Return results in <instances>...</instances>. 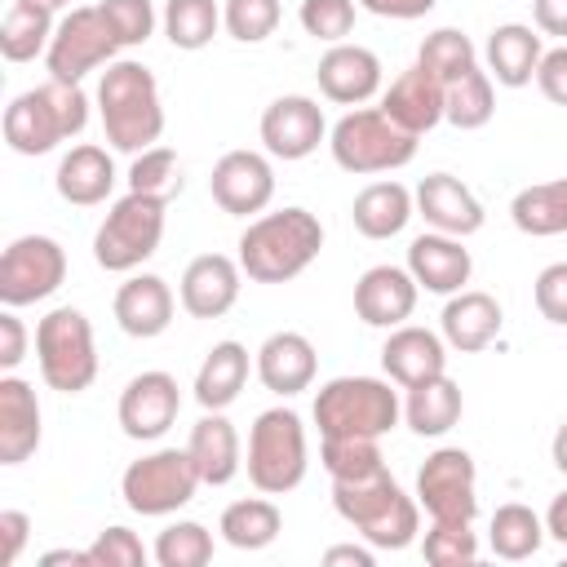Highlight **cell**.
<instances>
[{
    "mask_svg": "<svg viewBox=\"0 0 567 567\" xmlns=\"http://www.w3.org/2000/svg\"><path fill=\"white\" fill-rule=\"evenodd\" d=\"M323 248V226L310 208L261 213L239 235V266L252 284H288L297 279Z\"/></svg>",
    "mask_w": 567,
    "mask_h": 567,
    "instance_id": "1",
    "label": "cell"
},
{
    "mask_svg": "<svg viewBox=\"0 0 567 567\" xmlns=\"http://www.w3.org/2000/svg\"><path fill=\"white\" fill-rule=\"evenodd\" d=\"M97 115L115 151L137 155L155 146L164 133V102L155 75L133 58H115L97 80Z\"/></svg>",
    "mask_w": 567,
    "mask_h": 567,
    "instance_id": "2",
    "label": "cell"
},
{
    "mask_svg": "<svg viewBox=\"0 0 567 567\" xmlns=\"http://www.w3.org/2000/svg\"><path fill=\"white\" fill-rule=\"evenodd\" d=\"M332 505L372 549H408L421 532V501L408 496L390 470L332 483Z\"/></svg>",
    "mask_w": 567,
    "mask_h": 567,
    "instance_id": "3",
    "label": "cell"
},
{
    "mask_svg": "<svg viewBox=\"0 0 567 567\" xmlns=\"http://www.w3.org/2000/svg\"><path fill=\"white\" fill-rule=\"evenodd\" d=\"M89 93L71 80H44L4 106V142L18 155H49L58 142L84 133Z\"/></svg>",
    "mask_w": 567,
    "mask_h": 567,
    "instance_id": "4",
    "label": "cell"
},
{
    "mask_svg": "<svg viewBox=\"0 0 567 567\" xmlns=\"http://www.w3.org/2000/svg\"><path fill=\"white\" fill-rule=\"evenodd\" d=\"M164 221H168V195H151V190L120 195L93 235V261L111 275L137 270L146 257H155L164 239Z\"/></svg>",
    "mask_w": 567,
    "mask_h": 567,
    "instance_id": "5",
    "label": "cell"
},
{
    "mask_svg": "<svg viewBox=\"0 0 567 567\" xmlns=\"http://www.w3.org/2000/svg\"><path fill=\"white\" fill-rule=\"evenodd\" d=\"M403 421V399L381 377H332L315 394V425L323 439L332 434H390Z\"/></svg>",
    "mask_w": 567,
    "mask_h": 567,
    "instance_id": "6",
    "label": "cell"
},
{
    "mask_svg": "<svg viewBox=\"0 0 567 567\" xmlns=\"http://www.w3.org/2000/svg\"><path fill=\"white\" fill-rule=\"evenodd\" d=\"M328 151L346 173H394L412 164L416 133L399 128L381 106H354L328 128Z\"/></svg>",
    "mask_w": 567,
    "mask_h": 567,
    "instance_id": "7",
    "label": "cell"
},
{
    "mask_svg": "<svg viewBox=\"0 0 567 567\" xmlns=\"http://www.w3.org/2000/svg\"><path fill=\"white\" fill-rule=\"evenodd\" d=\"M248 483L266 496H284L292 487H301L306 478V425L292 408H266L257 412L252 430H248Z\"/></svg>",
    "mask_w": 567,
    "mask_h": 567,
    "instance_id": "8",
    "label": "cell"
},
{
    "mask_svg": "<svg viewBox=\"0 0 567 567\" xmlns=\"http://www.w3.org/2000/svg\"><path fill=\"white\" fill-rule=\"evenodd\" d=\"M35 363L49 390L80 394L97 377V346L93 323L75 306H58L35 323Z\"/></svg>",
    "mask_w": 567,
    "mask_h": 567,
    "instance_id": "9",
    "label": "cell"
},
{
    "mask_svg": "<svg viewBox=\"0 0 567 567\" xmlns=\"http://www.w3.org/2000/svg\"><path fill=\"white\" fill-rule=\"evenodd\" d=\"M199 483L204 478L186 447H155V452L128 461V470L120 474V496L133 514L164 518V514H177L182 505H190Z\"/></svg>",
    "mask_w": 567,
    "mask_h": 567,
    "instance_id": "10",
    "label": "cell"
},
{
    "mask_svg": "<svg viewBox=\"0 0 567 567\" xmlns=\"http://www.w3.org/2000/svg\"><path fill=\"white\" fill-rule=\"evenodd\" d=\"M115 53H120V44H115L102 9L97 4H80V9H71V13L58 18L53 40H49V53H44V66H49L53 80L80 84L89 71L111 66Z\"/></svg>",
    "mask_w": 567,
    "mask_h": 567,
    "instance_id": "11",
    "label": "cell"
},
{
    "mask_svg": "<svg viewBox=\"0 0 567 567\" xmlns=\"http://www.w3.org/2000/svg\"><path fill=\"white\" fill-rule=\"evenodd\" d=\"M416 501L434 523H474L478 470L465 447H434L416 470Z\"/></svg>",
    "mask_w": 567,
    "mask_h": 567,
    "instance_id": "12",
    "label": "cell"
},
{
    "mask_svg": "<svg viewBox=\"0 0 567 567\" xmlns=\"http://www.w3.org/2000/svg\"><path fill=\"white\" fill-rule=\"evenodd\" d=\"M62 279H66V252L49 235H18L0 257V301L13 310L53 297Z\"/></svg>",
    "mask_w": 567,
    "mask_h": 567,
    "instance_id": "13",
    "label": "cell"
},
{
    "mask_svg": "<svg viewBox=\"0 0 567 567\" xmlns=\"http://www.w3.org/2000/svg\"><path fill=\"white\" fill-rule=\"evenodd\" d=\"M120 430L137 443H155L173 430L177 412H182V390H177V377L173 372H137L124 390H120Z\"/></svg>",
    "mask_w": 567,
    "mask_h": 567,
    "instance_id": "14",
    "label": "cell"
},
{
    "mask_svg": "<svg viewBox=\"0 0 567 567\" xmlns=\"http://www.w3.org/2000/svg\"><path fill=\"white\" fill-rule=\"evenodd\" d=\"M213 204L230 217H257L275 199V168L261 151H226L208 177Z\"/></svg>",
    "mask_w": 567,
    "mask_h": 567,
    "instance_id": "15",
    "label": "cell"
},
{
    "mask_svg": "<svg viewBox=\"0 0 567 567\" xmlns=\"http://www.w3.org/2000/svg\"><path fill=\"white\" fill-rule=\"evenodd\" d=\"M328 137L323 106L306 93H284L261 111V146L275 159H306Z\"/></svg>",
    "mask_w": 567,
    "mask_h": 567,
    "instance_id": "16",
    "label": "cell"
},
{
    "mask_svg": "<svg viewBox=\"0 0 567 567\" xmlns=\"http://www.w3.org/2000/svg\"><path fill=\"white\" fill-rule=\"evenodd\" d=\"M244 288V266L239 257L226 252H199L182 270V310L190 319H221Z\"/></svg>",
    "mask_w": 567,
    "mask_h": 567,
    "instance_id": "17",
    "label": "cell"
},
{
    "mask_svg": "<svg viewBox=\"0 0 567 567\" xmlns=\"http://www.w3.org/2000/svg\"><path fill=\"white\" fill-rule=\"evenodd\" d=\"M319 93L337 106H363L368 97L381 93V58L363 44H328V53L315 66Z\"/></svg>",
    "mask_w": 567,
    "mask_h": 567,
    "instance_id": "18",
    "label": "cell"
},
{
    "mask_svg": "<svg viewBox=\"0 0 567 567\" xmlns=\"http://www.w3.org/2000/svg\"><path fill=\"white\" fill-rule=\"evenodd\" d=\"M381 368L399 390H412L447 372V341L421 323H399L381 346Z\"/></svg>",
    "mask_w": 567,
    "mask_h": 567,
    "instance_id": "19",
    "label": "cell"
},
{
    "mask_svg": "<svg viewBox=\"0 0 567 567\" xmlns=\"http://www.w3.org/2000/svg\"><path fill=\"white\" fill-rule=\"evenodd\" d=\"M421 284L412 279L408 266H372L354 284V315L368 328H399L416 310Z\"/></svg>",
    "mask_w": 567,
    "mask_h": 567,
    "instance_id": "20",
    "label": "cell"
},
{
    "mask_svg": "<svg viewBox=\"0 0 567 567\" xmlns=\"http://www.w3.org/2000/svg\"><path fill=\"white\" fill-rule=\"evenodd\" d=\"M412 195H416V217H425L430 230H443V235H456V239L483 230V217L487 213H483L478 195L461 177L430 173V177H421V186Z\"/></svg>",
    "mask_w": 567,
    "mask_h": 567,
    "instance_id": "21",
    "label": "cell"
},
{
    "mask_svg": "<svg viewBox=\"0 0 567 567\" xmlns=\"http://www.w3.org/2000/svg\"><path fill=\"white\" fill-rule=\"evenodd\" d=\"M408 270L412 279L425 288V292H439V297H452L470 284L474 275V257L470 248L456 239V235H443V230H425L408 244Z\"/></svg>",
    "mask_w": 567,
    "mask_h": 567,
    "instance_id": "22",
    "label": "cell"
},
{
    "mask_svg": "<svg viewBox=\"0 0 567 567\" xmlns=\"http://www.w3.org/2000/svg\"><path fill=\"white\" fill-rule=\"evenodd\" d=\"M257 381L279 394V399H292L301 390L315 385V372H319V354L310 346V337L301 332H270L257 350Z\"/></svg>",
    "mask_w": 567,
    "mask_h": 567,
    "instance_id": "23",
    "label": "cell"
},
{
    "mask_svg": "<svg viewBox=\"0 0 567 567\" xmlns=\"http://www.w3.org/2000/svg\"><path fill=\"white\" fill-rule=\"evenodd\" d=\"M443 93H447V84L439 80V75H430L421 62H412L408 71H399L394 80H390V89L381 93V111L399 124V128H408V133H430L439 120H443Z\"/></svg>",
    "mask_w": 567,
    "mask_h": 567,
    "instance_id": "24",
    "label": "cell"
},
{
    "mask_svg": "<svg viewBox=\"0 0 567 567\" xmlns=\"http://www.w3.org/2000/svg\"><path fill=\"white\" fill-rule=\"evenodd\" d=\"M501 301L492 292H478V288H461L447 297L443 315H439V328H443V341L461 354H478L487 350L496 337H501Z\"/></svg>",
    "mask_w": 567,
    "mask_h": 567,
    "instance_id": "25",
    "label": "cell"
},
{
    "mask_svg": "<svg viewBox=\"0 0 567 567\" xmlns=\"http://www.w3.org/2000/svg\"><path fill=\"white\" fill-rule=\"evenodd\" d=\"M173 306H177L173 288L159 275H128L115 288V323H120V332H128L137 341H151V337L168 332Z\"/></svg>",
    "mask_w": 567,
    "mask_h": 567,
    "instance_id": "26",
    "label": "cell"
},
{
    "mask_svg": "<svg viewBox=\"0 0 567 567\" xmlns=\"http://www.w3.org/2000/svg\"><path fill=\"white\" fill-rule=\"evenodd\" d=\"M40 447V399L31 381L0 377V465H22Z\"/></svg>",
    "mask_w": 567,
    "mask_h": 567,
    "instance_id": "27",
    "label": "cell"
},
{
    "mask_svg": "<svg viewBox=\"0 0 567 567\" xmlns=\"http://www.w3.org/2000/svg\"><path fill=\"white\" fill-rule=\"evenodd\" d=\"M53 186L66 204L75 208H93L102 204L111 190H115V159L106 146H93V142H80L71 146L62 159H58V173H53Z\"/></svg>",
    "mask_w": 567,
    "mask_h": 567,
    "instance_id": "28",
    "label": "cell"
},
{
    "mask_svg": "<svg viewBox=\"0 0 567 567\" xmlns=\"http://www.w3.org/2000/svg\"><path fill=\"white\" fill-rule=\"evenodd\" d=\"M186 452L195 456V470L208 487H226L239 470H244V447H239V430L221 416V412H204L190 430Z\"/></svg>",
    "mask_w": 567,
    "mask_h": 567,
    "instance_id": "29",
    "label": "cell"
},
{
    "mask_svg": "<svg viewBox=\"0 0 567 567\" xmlns=\"http://www.w3.org/2000/svg\"><path fill=\"white\" fill-rule=\"evenodd\" d=\"M540 35L527 27V22H501L487 44H483V58H487V75L505 89H523L536 80V66H540Z\"/></svg>",
    "mask_w": 567,
    "mask_h": 567,
    "instance_id": "30",
    "label": "cell"
},
{
    "mask_svg": "<svg viewBox=\"0 0 567 567\" xmlns=\"http://www.w3.org/2000/svg\"><path fill=\"white\" fill-rule=\"evenodd\" d=\"M412 217H416V195L403 182H372L350 204V221L363 239H394Z\"/></svg>",
    "mask_w": 567,
    "mask_h": 567,
    "instance_id": "31",
    "label": "cell"
},
{
    "mask_svg": "<svg viewBox=\"0 0 567 567\" xmlns=\"http://www.w3.org/2000/svg\"><path fill=\"white\" fill-rule=\"evenodd\" d=\"M248 385V346L239 341H217L199 372H195V399L204 412H226Z\"/></svg>",
    "mask_w": 567,
    "mask_h": 567,
    "instance_id": "32",
    "label": "cell"
},
{
    "mask_svg": "<svg viewBox=\"0 0 567 567\" xmlns=\"http://www.w3.org/2000/svg\"><path fill=\"white\" fill-rule=\"evenodd\" d=\"M461 412H465V399H461V385H456L447 372L434 377V381L412 385L408 399H403V421H408V430L421 434V439L447 434V430L461 421Z\"/></svg>",
    "mask_w": 567,
    "mask_h": 567,
    "instance_id": "33",
    "label": "cell"
},
{
    "mask_svg": "<svg viewBox=\"0 0 567 567\" xmlns=\"http://www.w3.org/2000/svg\"><path fill=\"white\" fill-rule=\"evenodd\" d=\"M509 217L523 235H567V177H554V182H536V186H523L514 199H509Z\"/></svg>",
    "mask_w": 567,
    "mask_h": 567,
    "instance_id": "34",
    "label": "cell"
},
{
    "mask_svg": "<svg viewBox=\"0 0 567 567\" xmlns=\"http://www.w3.org/2000/svg\"><path fill=\"white\" fill-rule=\"evenodd\" d=\"M217 532H221V540L230 549H266L284 532V514H279L275 501H266V492L261 496H244V501L221 509Z\"/></svg>",
    "mask_w": 567,
    "mask_h": 567,
    "instance_id": "35",
    "label": "cell"
},
{
    "mask_svg": "<svg viewBox=\"0 0 567 567\" xmlns=\"http://www.w3.org/2000/svg\"><path fill=\"white\" fill-rule=\"evenodd\" d=\"M487 540H492V554H496V558L523 563V558H532V554L545 545V518H540L532 505L509 501V505H501V509L492 514Z\"/></svg>",
    "mask_w": 567,
    "mask_h": 567,
    "instance_id": "36",
    "label": "cell"
},
{
    "mask_svg": "<svg viewBox=\"0 0 567 567\" xmlns=\"http://www.w3.org/2000/svg\"><path fill=\"white\" fill-rule=\"evenodd\" d=\"M164 35L173 49L182 53H199L213 44L217 27H221V4L217 0H164Z\"/></svg>",
    "mask_w": 567,
    "mask_h": 567,
    "instance_id": "37",
    "label": "cell"
},
{
    "mask_svg": "<svg viewBox=\"0 0 567 567\" xmlns=\"http://www.w3.org/2000/svg\"><path fill=\"white\" fill-rule=\"evenodd\" d=\"M53 13L44 9H27V4H9L4 22H0V53L4 62H31L40 53H49V40H53Z\"/></svg>",
    "mask_w": 567,
    "mask_h": 567,
    "instance_id": "38",
    "label": "cell"
},
{
    "mask_svg": "<svg viewBox=\"0 0 567 567\" xmlns=\"http://www.w3.org/2000/svg\"><path fill=\"white\" fill-rule=\"evenodd\" d=\"M492 115H496V89H492V75L483 66H474L470 75L447 84V93H443V120L447 124L470 133V128H483Z\"/></svg>",
    "mask_w": 567,
    "mask_h": 567,
    "instance_id": "39",
    "label": "cell"
},
{
    "mask_svg": "<svg viewBox=\"0 0 567 567\" xmlns=\"http://www.w3.org/2000/svg\"><path fill=\"white\" fill-rule=\"evenodd\" d=\"M416 62H421L430 75H439L443 84H452V80H461V75H470V71L478 66V49H474V40H470L465 31L439 27V31H430V35L421 40Z\"/></svg>",
    "mask_w": 567,
    "mask_h": 567,
    "instance_id": "40",
    "label": "cell"
},
{
    "mask_svg": "<svg viewBox=\"0 0 567 567\" xmlns=\"http://www.w3.org/2000/svg\"><path fill=\"white\" fill-rule=\"evenodd\" d=\"M319 461L332 474V483H341V478H368V474L385 470L381 439H372V434H332V439H323Z\"/></svg>",
    "mask_w": 567,
    "mask_h": 567,
    "instance_id": "41",
    "label": "cell"
},
{
    "mask_svg": "<svg viewBox=\"0 0 567 567\" xmlns=\"http://www.w3.org/2000/svg\"><path fill=\"white\" fill-rule=\"evenodd\" d=\"M151 554L159 567H204L213 558V532L195 518H177L155 536Z\"/></svg>",
    "mask_w": 567,
    "mask_h": 567,
    "instance_id": "42",
    "label": "cell"
},
{
    "mask_svg": "<svg viewBox=\"0 0 567 567\" xmlns=\"http://www.w3.org/2000/svg\"><path fill=\"white\" fill-rule=\"evenodd\" d=\"M279 18H284L279 0H226L221 4V27L239 44H261L266 35H275Z\"/></svg>",
    "mask_w": 567,
    "mask_h": 567,
    "instance_id": "43",
    "label": "cell"
},
{
    "mask_svg": "<svg viewBox=\"0 0 567 567\" xmlns=\"http://www.w3.org/2000/svg\"><path fill=\"white\" fill-rule=\"evenodd\" d=\"M97 9H102V18H106V27H111L120 49H137V44H146L155 35L159 13H155L151 0H97Z\"/></svg>",
    "mask_w": 567,
    "mask_h": 567,
    "instance_id": "44",
    "label": "cell"
},
{
    "mask_svg": "<svg viewBox=\"0 0 567 567\" xmlns=\"http://www.w3.org/2000/svg\"><path fill=\"white\" fill-rule=\"evenodd\" d=\"M421 554L434 567H456V563H474L478 558V536L470 532V523H434L421 536Z\"/></svg>",
    "mask_w": 567,
    "mask_h": 567,
    "instance_id": "45",
    "label": "cell"
},
{
    "mask_svg": "<svg viewBox=\"0 0 567 567\" xmlns=\"http://www.w3.org/2000/svg\"><path fill=\"white\" fill-rule=\"evenodd\" d=\"M354 13H359V0H301L297 9L301 31L323 44H341L354 31Z\"/></svg>",
    "mask_w": 567,
    "mask_h": 567,
    "instance_id": "46",
    "label": "cell"
},
{
    "mask_svg": "<svg viewBox=\"0 0 567 567\" xmlns=\"http://www.w3.org/2000/svg\"><path fill=\"white\" fill-rule=\"evenodd\" d=\"M182 186L177 177V155L173 146H146L133 155V168H128V190H151V195H173Z\"/></svg>",
    "mask_w": 567,
    "mask_h": 567,
    "instance_id": "47",
    "label": "cell"
},
{
    "mask_svg": "<svg viewBox=\"0 0 567 567\" xmlns=\"http://www.w3.org/2000/svg\"><path fill=\"white\" fill-rule=\"evenodd\" d=\"M89 558H93V567H142L146 563V545L128 527H106L89 545Z\"/></svg>",
    "mask_w": 567,
    "mask_h": 567,
    "instance_id": "48",
    "label": "cell"
},
{
    "mask_svg": "<svg viewBox=\"0 0 567 567\" xmlns=\"http://www.w3.org/2000/svg\"><path fill=\"white\" fill-rule=\"evenodd\" d=\"M532 297H536V310H540L549 323L567 328V261H549V266L536 275Z\"/></svg>",
    "mask_w": 567,
    "mask_h": 567,
    "instance_id": "49",
    "label": "cell"
},
{
    "mask_svg": "<svg viewBox=\"0 0 567 567\" xmlns=\"http://www.w3.org/2000/svg\"><path fill=\"white\" fill-rule=\"evenodd\" d=\"M536 84H540V93H545L554 106H567V44H558V49H545V53H540Z\"/></svg>",
    "mask_w": 567,
    "mask_h": 567,
    "instance_id": "50",
    "label": "cell"
},
{
    "mask_svg": "<svg viewBox=\"0 0 567 567\" xmlns=\"http://www.w3.org/2000/svg\"><path fill=\"white\" fill-rule=\"evenodd\" d=\"M27 536H31V518L22 509H0V567H13L22 558Z\"/></svg>",
    "mask_w": 567,
    "mask_h": 567,
    "instance_id": "51",
    "label": "cell"
},
{
    "mask_svg": "<svg viewBox=\"0 0 567 567\" xmlns=\"http://www.w3.org/2000/svg\"><path fill=\"white\" fill-rule=\"evenodd\" d=\"M22 359H27V328L13 315V306H4V315H0V368L13 372Z\"/></svg>",
    "mask_w": 567,
    "mask_h": 567,
    "instance_id": "52",
    "label": "cell"
},
{
    "mask_svg": "<svg viewBox=\"0 0 567 567\" xmlns=\"http://www.w3.org/2000/svg\"><path fill=\"white\" fill-rule=\"evenodd\" d=\"M439 0H359V9L377 13V18H394V22H412V18H425Z\"/></svg>",
    "mask_w": 567,
    "mask_h": 567,
    "instance_id": "53",
    "label": "cell"
},
{
    "mask_svg": "<svg viewBox=\"0 0 567 567\" xmlns=\"http://www.w3.org/2000/svg\"><path fill=\"white\" fill-rule=\"evenodd\" d=\"M532 18H536V31L567 40V0H532Z\"/></svg>",
    "mask_w": 567,
    "mask_h": 567,
    "instance_id": "54",
    "label": "cell"
},
{
    "mask_svg": "<svg viewBox=\"0 0 567 567\" xmlns=\"http://www.w3.org/2000/svg\"><path fill=\"white\" fill-rule=\"evenodd\" d=\"M323 563H328V567H337V563L372 567V563H377V554H372V545H368V540H363V545H332V549H323Z\"/></svg>",
    "mask_w": 567,
    "mask_h": 567,
    "instance_id": "55",
    "label": "cell"
},
{
    "mask_svg": "<svg viewBox=\"0 0 567 567\" xmlns=\"http://www.w3.org/2000/svg\"><path fill=\"white\" fill-rule=\"evenodd\" d=\"M545 536H554L558 545H567V492H558L545 509Z\"/></svg>",
    "mask_w": 567,
    "mask_h": 567,
    "instance_id": "56",
    "label": "cell"
},
{
    "mask_svg": "<svg viewBox=\"0 0 567 567\" xmlns=\"http://www.w3.org/2000/svg\"><path fill=\"white\" fill-rule=\"evenodd\" d=\"M58 563H71V567H93L89 549H49V554H40V567H58Z\"/></svg>",
    "mask_w": 567,
    "mask_h": 567,
    "instance_id": "57",
    "label": "cell"
},
{
    "mask_svg": "<svg viewBox=\"0 0 567 567\" xmlns=\"http://www.w3.org/2000/svg\"><path fill=\"white\" fill-rule=\"evenodd\" d=\"M549 456H554V465L567 474V421L554 430V443H549Z\"/></svg>",
    "mask_w": 567,
    "mask_h": 567,
    "instance_id": "58",
    "label": "cell"
},
{
    "mask_svg": "<svg viewBox=\"0 0 567 567\" xmlns=\"http://www.w3.org/2000/svg\"><path fill=\"white\" fill-rule=\"evenodd\" d=\"M18 4H27V9H44V13H62L71 0H18Z\"/></svg>",
    "mask_w": 567,
    "mask_h": 567,
    "instance_id": "59",
    "label": "cell"
}]
</instances>
